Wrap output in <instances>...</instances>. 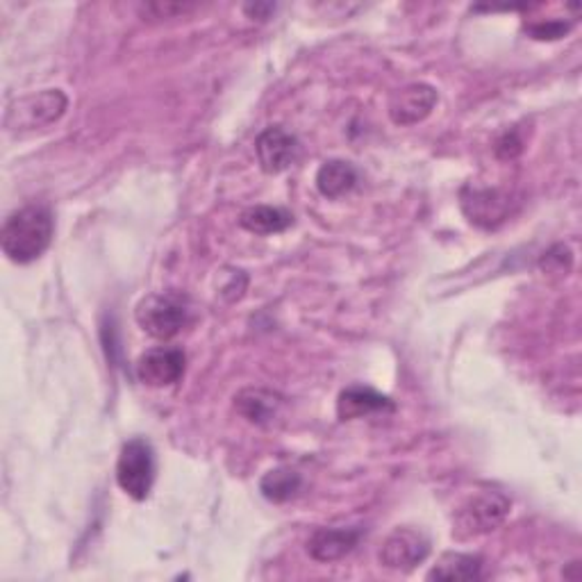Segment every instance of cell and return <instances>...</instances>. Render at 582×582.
<instances>
[{
	"label": "cell",
	"mask_w": 582,
	"mask_h": 582,
	"mask_svg": "<svg viewBox=\"0 0 582 582\" xmlns=\"http://www.w3.org/2000/svg\"><path fill=\"white\" fill-rule=\"evenodd\" d=\"M55 232L53 212L46 205L30 202L23 208L14 210L0 230V249L6 257L14 264H30L40 260L51 242Z\"/></svg>",
	"instance_id": "cell-1"
},
{
	"label": "cell",
	"mask_w": 582,
	"mask_h": 582,
	"mask_svg": "<svg viewBox=\"0 0 582 582\" xmlns=\"http://www.w3.org/2000/svg\"><path fill=\"white\" fill-rule=\"evenodd\" d=\"M140 328L155 339H174L194 321V307L183 292L149 294L134 310Z\"/></svg>",
	"instance_id": "cell-2"
},
{
	"label": "cell",
	"mask_w": 582,
	"mask_h": 582,
	"mask_svg": "<svg viewBox=\"0 0 582 582\" xmlns=\"http://www.w3.org/2000/svg\"><path fill=\"white\" fill-rule=\"evenodd\" d=\"M509 515V498L501 492L487 490L469 496L453 517V535L458 539L481 537L496 530Z\"/></svg>",
	"instance_id": "cell-3"
},
{
	"label": "cell",
	"mask_w": 582,
	"mask_h": 582,
	"mask_svg": "<svg viewBox=\"0 0 582 582\" xmlns=\"http://www.w3.org/2000/svg\"><path fill=\"white\" fill-rule=\"evenodd\" d=\"M68 110V98L62 89H44L10 102L6 112V128L10 132L42 130L57 123Z\"/></svg>",
	"instance_id": "cell-4"
},
{
	"label": "cell",
	"mask_w": 582,
	"mask_h": 582,
	"mask_svg": "<svg viewBox=\"0 0 582 582\" xmlns=\"http://www.w3.org/2000/svg\"><path fill=\"white\" fill-rule=\"evenodd\" d=\"M155 451L151 441L144 437H134L123 443L117 462V483L134 501H146L155 483Z\"/></svg>",
	"instance_id": "cell-5"
},
{
	"label": "cell",
	"mask_w": 582,
	"mask_h": 582,
	"mask_svg": "<svg viewBox=\"0 0 582 582\" xmlns=\"http://www.w3.org/2000/svg\"><path fill=\"white\" fill-rule=\"evenodd\" d=\"M430 556V539L417 528H396L381 549V564L392 571L407 573Z\"/></svg>",
	"instance_id": "cell-6"
},
{
	"label": "cell",
	"mask_w": 582,
	"mask_h": 582,
	"mask_svg": "<svg viewBox=\"0 0 582 582\" xmlns=\"http://www.w3.org/2000/svg\"><path fill=\"white\" fill-rule=\"evenodd\" d=\"M187 366V355L176 347H160L146 351L136 360V378L146 387H171L180 383Z\"/></svg>",
	"instance_id": "cell-7"
},
{
	"label": "cell",
	"mask_w": 582,
	"mask_h": 582,
	"mask_svg": "<svg viewBox=\"0 0 582 582\" xmlns=\"http://www.w3.org/2000/svg\"><path fill=\"white\" fill-rule=\"evenodd\" d=\"M439 100V94L432 85L413 83L389 98V119L396 125H417L430 117Z\"/></svg>",
	"instance_id": "cell-8"
},
{
	"label": "cell",
	"mask_w": 582,
	"mask_h": 582,
	"mask_svg": "<svg viewBox=\"0 0 582 582\" xmlns=\"http://www.w3.org/2000/svg\"><path fill=\"white\" fill-rule=\"evenodd\" d=\"M257 162L264 174H283L298 157V140L283 125L266 128L255 142Z\"/></svg>",
	"instance_id": "cell-9"
},
{
	"label": "cell",
	"mask_w": 582,
	"mask_h": 582,
	"mask_svg": "<svg viewBox=\"0 0 582 582\" xmlns=\"http://www.w3.org/2000/svg\"><path fill=\"white\" fill-rule=\"evenodd\" d=\"M462 210L471 223L481 228H496L509 212V196L501 189H462Z\"/></svg>",
	"instance_id": "cell-10"
},
{
	"label": "cell",
	"mask_w": 582,
	"mask_h": 582,
	"mask_svg": "<svg viewBox=\"0 0 582 582\" xmlns=\"http://www.w3.org/2000/svg\"><path fill=\"white\" fill-rule=\"evenodd\" d=\"M396 403L375 392L371 387L364 385H353L349 389H344L337 398V417L341 421H355V419H364L371 415H385V413H394Z\"/></svg>",
	"instance_id": "cell-11"
},
{
	"label": "cell",
	"mask_w": 582,
	"mask_h": 582,
	"mask_svg": "<svg viewBox=\"0 0 582 582\" xmlns=\"http://www.w3.org/2000/svg\"><path fill=\"white\" fill-rule=\"evenodd\" d=\"M362 528H317L307 539V553L317 562H337L355 551Z\"/></svg>",
	"instance_id": "cell-12"
},
{
	"label": "cell",
	"mask_w": 582,
	"mask_h": 582,
	"mask_svg": "<svg viewBox=\"0 0 582 582\" xmlns=\"http://www.w3.org/2000/svg\"><path fill=\"white\" fill-rule=\"evenodd\" d=\"M281 405H283V398L278 394H273L268 389H260V387L242 389L234 396L237 413L255 426H264L273 421V417L278 415Z\"/></svg>",
	"instance_id": "cell-13"
},
{
	"label": "cell",
	"mask_w": 582,
	"mask_h": 582,
	"mask_svg": "<svg viewBox=\"0 0 582 582\" xmlns=\"http://www.w3.org/2000/svg\"><path fill=\"white\" fill-rule=\"evenodd\" d=\"M483 558L473 553H443L428 571L426 580L441 582H469L483 578Z\"/></svg>",
	"instance_id": "cell-14"
},
{
	"label": "cell",
	"mask_w": 582,
	"mask_h": 582,
	"mask_svg": "<svg viewBox=\"0 0 582 582\" xmlns=\"http://www.w3.org/2000/svg\"><path fill=\"white\" fill-rule=\"evenodd\" d=\"M358 185V168L347 160H328L317 171V189L321 196L337 200Z\"/></svg>",
	"instance_id": "cell-15"
},
{
	"label": "cell",
	"mask_w": 582,
	"mask_h": 582,
	"mask_svg": "<svg viewBox=\"0 0 582 582\" xmlns=\"http://www.w3.org/2000/svg\"><path fill=\"white\" fill-rule=\"evenodd\" d=\"M244 230L253 234H278L294 223V215L285 208H271V205H257L239 219Z\"/></svg>",
	"instance_id": "cell-16"
},
{
	"label": "cell",
	"mask_w": 582,
	"mask_h": 582,
	"mask_svg": "<svg viewBox=\"0 0 582 582\" xmlns=\"http://www.w3.org/2000/svg\"><path fill=\"white\" fill-rule=\"evenodd\" d=\"M300 487H303L300 473L289 466L271 469L262 475V481H260V492L271 503H285L294 498L300 492Z\"/></svg>",
	"instance_id": "cell-17"
},
{
	"label": "cell",
	"mask_w": 582,
	"mask_h": 582,
	"mask_svg": "<svg viewBox=\"0 0 582 582\" xmlns=\"http://www.w3.org/2000/svg\"><path fill=\"white\" fill-rule=\"evenodd\" d=\"M573 23H564V21H546V23H535L528 28V32L532 34V40L539 42H553V40H562L564 34L571 30Z\"/></svg>",
	"instance_id": "cell-18"
},
{
	"label": "cell",
	"mask_w": 582,
	"mask_h": 582,
	"mask_svg": "<svg viewBox=\"0 0 582 582\" xmlns=\"http://www.w3.org/2000/svg\"><path fill=\"white\" fill-rule=\"evenodd\" d=\"M524 151V140L517 130H507L496 142V155L501 160H515Z\"/></svg>",
	"instance_id": "cell-19"
},
{
	"label": "cell",
	"mask_w": 582,
	"mask_h": 582,
	"mask_svg": "<svg viewBox=\"0 0 582 582\" xmlns=\"http://www.w3.org/2000/svg\"><path fill=\"white\" fill-rule=\"evenodd\" d=\"M539 266L546 268V271H558V273L560 271H569L571 268V251L560 244V246L551 249L549 253H543Z\"/></svg>",
	"instance_id": "cell-20"
},
{
	"label": "cell",
	"mask_w": 582,
	"mask_h": 582,
	"mask_svg": "<svg viewBox=\"0 0 582 582\" xmlns=\"http://www.w3.org/2000/svg\"><path fill=\"white\" fill-rule=\"evenodd\" d=\"M189 10H194V6H185V3H151L142 8L144 17H151V19H174Z\"/></svg>",
	"instance_id": "cell-21"
},
{
	"label": "cell",
	"mask_w": 582,
	"mask_h": 582,
	"mask_svg": "<svg viewBox=\"0 0 582 582\" xmlns=\"http://www.w3.org/2000/svg\"><path fill=\"white\" fill-rule=\"evenodd\" d=\"M244 12H246L251 19L266 21L271 12H276V6H273V3H255V6H244Z\"/></svg>",
	"instance_id": "cell-22"
}]
</instances>
